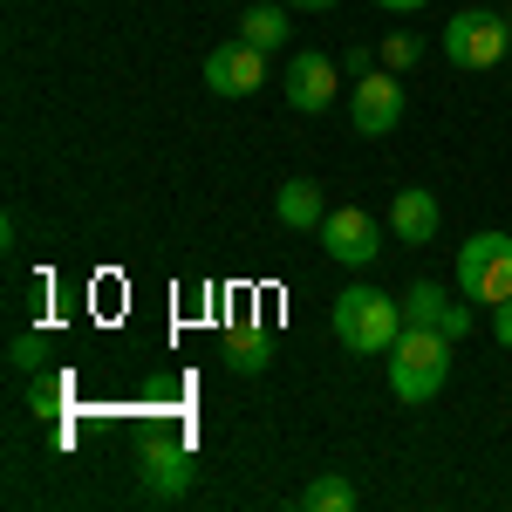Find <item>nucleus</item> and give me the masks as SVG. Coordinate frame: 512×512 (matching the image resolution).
<instances>
[{
  "instance_id": "f257e3e1",
  "label": "nucleus",
  "mask_w": 512,
  "mask_h": 512,
  "mask_svg": "<svg viewBox=\"0 0 512 512\" xmlns=\"http://www.w3.org/2000/svg\"><path fill=\"white\" fill-rule=\"evenodd\" d=\"M451 335H437V328H403L396 335V349L383 355L390 362V396L396 403H431L444 390V376H451Z\"/></svg>"
},
{
  "instance_id": "f03ea898",
  "label": "nucleus",
  "mask_w": 512,
  "mask_h": 512,
  "mask_svg": "<svg viewBox=\"0 0 512 512\" xmlns=\"http://www.w3.org/2000/svg\"><path fill=\"white\" fill-rule=\"evenodd\" d=\"M403 335V301L376 287H342L335 294V342L349 355H390Z\"/></svg>"
},
{
  "instance_id": "7ed1b4c3",
  "label": "nucleus",
  "mask_w": 512,
  "mask_h": 512,
  "mask_svg": "<svg viewBox=\"0 0 512 512\" xmlns=\"http://www.w3.org/2000/svg\"><path fill=\"white\" fill-rule=\"evenodd\" d=\"M458 294L472 301V308H499V301H512V233H472L465 246H458Z\"/></svg>"
},
{
  "instance_id": "20e7f679",
  "label": "nucleus",
  "mask_w": 512,
  "mask_h": 512,
  "mask_svg": "<svg viewBox=\"0 0 512 512\" xmlns=\"http://www.w3.org/2000/svg\"><path fill=\"white\" fill-rule=\"evenodd\" d=\"M506 55H512L506 14H492V7H465V14L444 21V62H451V69L485 76V69H499Z\"/></svg>"
},
{
  "instance_id": "39448f33",
  "label": "nucleus",
  "mask_w": 512,
  "mask_h": 512,
  "mask_svg": "<svg viewBox=\"0 0 512 512\" xmlns=\"http://www.w3.org/2000/svg\"><path fill=\"white\" fill-rule=\"evenodd\" d=\"M192 478H198V458L178 437H144V444H137V485H144L158 506L192 499Z\"/></svg>"
},
{
  "instance_id": "423d86ee",
  "label": "nucleus",
  "mask_w": 512,
  "mask_h": 512,
  "mask_svg": "<svg viewBox=\"0 0 512 512\" xmlns=\"http://www.w3.org/2000/svg\"><path fill=\"white\" fill-rule=\"evenodd\" d=\"M260 82H267V48H253V41H219V48H205V89L212 96H260Z\"/></svg>"
},
{
  "instance_id": "0eeeda50",
  "label": "nucleus",
  "mask_w": 512,
  "mask_h": 512,
  "mask_svg": "<svg viewBox=\"0 0 512 512\" xmlns=\"http://www.w3.org/2000/svg\"><path fill=\"white\" fill-rule=\"evenodd\" d=\"M403 82L396 69H369V76H355V96H349V123L355 137H390L396 123H403Z\"/></svg>"
},
{
  "instance_id": "6e6552de",
  "label": "nucleus",
  "mask_w": 512,
  "mask_h": 512,
  "mask_svg": "<svg viewBox=\"0 0 512 512\" xmlns=\"http://www.w3.org/2000/svg\"><path fill=\"white\" fill-rule=\"evenodd\" d=\"M315 239L328 246V260H342V267H376V253H383V226L369 219V205H335Z\"/></svg>"
},
{
  "instance_id": "1a4fd4ad",
  "label": "nucleus",
  "mask_w": 512,
  "mask_h": 512,
  "mask_svg": "<svg viewBox=\"0 0 512 512\" xmlns=\"http://www.w3.org/2000/svg\"><path fill=\"white\" fill-rule=\"evenodd\" d=\"M280 89H287V103H294L301 117H321V110L335 103V62H328V55H315V48H301V55L287 62Z\"/></svg>"
},
{
  "instance_id": "9d476101",
  "label": "nucleus",
  "mask_w": 512,
  "mask_h": 512,
  "mask_svg": "<svg viewBox=\"0 0 512 512\" xmlns=\"http://www.w3.org/2000/svg\"><path fill=\"white\" fill-rule=\"evenodd\" d=\"M437 226H444V212H437V198L424 192V185H403L390 205V233L403 239V246H431Z\"/></svg>"
},
{
  "instance_id": "9b49d317",
  "label": "nucleus",
  "mask_w": 512,
  "mask_h": 512,
  "mask_svg": "<svg viewBox=\"0 0 512 512\" xmlns=\"http://www.w3.org/2000/svg\"><path fill=\"white\" fill-rule=\"evenodd\" d=\"M274 212H280V226H294V233H321V219L335 212L328 205V192H321L315 178H287L274 198Z\"/></svg>"
},
{
  "instance_id": "f8f14e48",
  "label": "nucleus",
  "mask_w": 512,
  "mask_h": 512,
  "mask_svg": "<svg viewBox=\"0 0 512 512\" xmlns=\"http://www.w3.org/2000/svg\"><path fill=\"white\" fill-rule=\"evenodd\" d=\"M219 349H226V369H233V376H260V369L274 362V335H267L260 321H233Z\"/></svg>"
},
{
  "instance_id": "ddd939ff",
  "label": "nucleus",
  "mask_w": 512,
  "mask_h": 512,
  "mask_svg": "<svg viewBox=\"0 0 512 512\" xmlns=\"http://www.w3.org/2000/svg\"><path fill=\"white\" fill-rule=\"evenodd\" d=\"M396 301H403V328H437V335H444V315L458 308V294L437 287V280H410Z\"/></svg>"
},
{
  "instance_id": "4468645a",
  "label": "nucleus",
  "mask_w": 512,
  "mask_h": 512,
  "mask_svg": "<svg viewBox=\"0 0 512 512\" xmlns=\"http://www.w3.org/2000/svg\"><path fill=\"white\" fill-rule=\"evenodd\" d=\"M287 14H294V7H287V0H253V7H246V14H239V41H253V48H267V55H274L280 41L294 35V21H287Z\"/></svg>"
},
{
  "instance_id": "2eb2a0df",
  "label": "nucleus",
  "mask_w": 512,
  "mask_h": 512,
  "mask_svg": "<svg viewBox=\"0 0 512 512\" xmlns=\"http://www.w3.org/2000/svg\"><path fill=\"white\" fill-rule=\"evenodd\" d=\"M301 512H355V478L342 472H321L301 485Z\"/></svg>"
},
{
  "instance_id": "dca6fc26",
  "label": "nucleus",
  "mask_w": 512,
  "mask_h": 512,
  "mask_svg": "<svg viewBox=\"0 0 512 512\" xmlns=\"http://www.w3.org/2000/svg\"><path fill=\"white\" fill-rule=\"evenodd\" d=\"M28 410H35V417H62V410H69V376H62V369H35Z\"/></svg>"
},
{
  "instance_id": "f3484780",
  "label": "nucleus",
  "mask_w": 512,
  "mask_h": 512,
  "mask_svg": "<svg viewBox=\"0 0 512 512\" xmlns=\"http://www.w3.org/2000/svg\"><path fill=\"white\" fill-rule=\"evenodd\" d=\"M417 55H424V48H417V35H390L383 48H376V62H383V69H396V76H403V69H417Z\"/></svg>"
},
{
  "instance_id": "a211bd4d",
  "label": "nucleus",
  "mask_w": 512,
  "mask_h": 512,
  "mask_svg": "<svg viewBox=\"0 0 512 512\" xmlns=\"http://www.w3.org/2000/svg\"><path fill=\"white\" fill-rule=\"evenodd\" d=\"M7 362H14L21 376H35V369H48V362H41V335H35V328H21V335L7 342Z\"/></svg>"
},
{
  "instance_id": "6ab92c4d",
  "label": "nucleus",
  "mask_w": 512,
  "mask_h": 512,
  "mask_svg": "<svg viewBox=\"0 0 512 512\" xmlns=\"http://www.w3.org/2000/svg\"><path fill=\"white\" fill-rule=\"evenodd\" d=\"M178 390H185V383H178V376H151V383H144V403H151V410H171V403H178Z\"/></svg>"
},
{
  "instance_id": "aec40b11",
  "label": "nucleus",
  "mask_w": 512,
  "mask_h": 512,
  "mask_svg": "<svg viewBox=\"0 0 512 512\" xmlns=\"http://www.w3.org/2000/svg\"><path fill=\"white\" fill-rule=\"evenodd\" d=\"M492 342H499V349H512V301H499V308H492Z\"/></svg>"
},
{
  "instance_id": "412c9836",
  "label": "nucleus",
  "mask_w": 512,
  "mask_h": 512,
  "mask_svg": "<svg viewBox=\"0 0 512 512\" xmlns=\"http://www.w3.org/2000/svg\"><path fill=\"white\" fill-rule=\"evenodd\" d=\"M376 7H383V14H424L431 0H376Z\"/></svg>"
},
{
  "instance_id": "4be33fe9",
  "label": "nucleus",
  "mask_w": 512,
  "mask_h": 512,
  "mask_svg": "<svg viewBox=\"0 0 512 512\" xmlns=\"http://www.w3.org/2000/svg\"><path fill=\"white\" fill-rule=\"evenodd\" d=\"M287 7H301V14H328L335 0H287Z\"/></svg>"
},
{
  "instance_id": "5701e85b",
  "label": "nucleus",
  "mask_w": 512,
  "mask_h": 512,
  "mask_svg": "<svg viewBox=\"0 0 512 512\" xmlns=\"http://www.w3.org/2000/svg\"><path fill=\"white\" fill-rule=\"evenodd\" d=\"M506 35H512V7H506Z\"/></svg>"
}]
</instances>
